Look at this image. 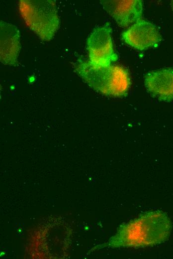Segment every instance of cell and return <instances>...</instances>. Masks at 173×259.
<instances>
[{
  "label": "cell",
  "instance_id": "1",
  "mask_svg": "<svg viewBox=\"0 0 173 259\" xmlns=\"http://www.w3.org/2000/svg\"><path fill=\"white\" fill-rule=\"evenodd\" d=\"M171 229V220L165 213L158 210L146 212L120 225L108 246L114 248L155 246L166 241Z\"/></svg>",
  "mask_w": 173,
  "mask_h": 259
},
{
  "label": "cell",
  "instance_id": "2",
  "mask_svg": "<svg viewBox=\"0 0 173 259\" xmlns=\"http://www.w3.org/2000/svg\"><path fill=\"white\" fill-rule=\"evenodd\" d=\"M75 71L89 86L104 95L123 97L131 85L128 70L117 65L98 66L79 59Z\"/></svg>",
  "mask_w": 173,
  "mask_h": 259
},
{
  "label": "cell",
  "instance_id": "3",
  "mask_svg": "<svg viewBox=\"0 0 173 259\" xmlns=\"http://www.w3.org/2000/svg\"><path fill=\"white\" fill-rule=\"evenodd\" d=\"M18 5L20 13L28 27L41 40H51L60 24L55 1L20 0Z\"/></svg>",
  "mask_w": 173,
  "mask_h": 259
},
{
  "label": "cell",
  "instance_id": "4",
  "mask_svg": "<svg viewBox=\"0 0 173 259\" xmlns=\"http://www.w3.org/2000/svg\"><path fill=\"white\" fill-rule=\"evenodd\" d=\"M109 22L95 27L87 40L88 61L94 66H107L118 59L112 40Z\"/></svg>",
  "mask_w": 173,
  "mask_h": 259
},
{
  "label": "cell",
  "instance_id": "5",
  "mask_svg": "<svg viewBox=\"0 0 173 259\" xmlns=\"http://www.w3.org/2000/svg\"><path fill=\"white\" fill-rule=\"evenodd\" d=\"M121 39L133 48L142 51L157 47L162 37L156 25L140 19L122 33Z\"/></svg>",
  "mask_w": 173,
  "mask_h": 259
},
{
  "label": "cell",
  "instance_id": "6",
  "mask_svg": "<svg viewBox=\"0 0 173 259\" xmlns=\"http://www.w3.org/2000/svg\"><path fill=\"white\" fill-rule=\"evenodd\" d=\"M103 8L122 27H126L141 19L143 11L141 0H100Z\"/></svg>",
  "mask_w": 173,
  "mask_h": 259
},
{
  "label": "cell",
  "instance_id": "7",
  "mask_svg": "<svg viewBox=\"0 0 173 259\" xmlns=\"http://www.w3.org/2000/svg\"><path fill=\"white\" fill-rule=\"evenodd\" d=\"M144 83L154 97L162 101H173V68H162L147 73Z\"/></svg>",
  "mask_w": 173,
  "mask_h": 259
},
{
  "label": "cell",
  "instance_id": "8",
  "mask_svg": "<svg viewBox=\"0 0 173 259\" xmlns=\"http://www.w3.org/2000/svg\"><path fill=\"white\" fill-rule=\"evenodd\" d=\"M0 59L4 65L15 66L20 49L18 28L9 23L0 22Z\"/></svg>",
  "mask_w": 173,
  "mask_h": 259
},
{
  "label": "cell",
  "instance_id": "9",
  "mask_svg": "<svg viewBox=\"0 0 173 259\" xmlns=\"http://www.w3.org/2000/svg\"><path fill=\"white\" fill-rule=\"evenodd\" d=\"M171 5H172V9H173V0L171 2Z\"/></svg>",
  "mask_w": 173,
  "mask_h": 259
}]
</instances>
